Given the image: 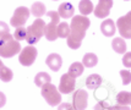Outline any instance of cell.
Listing matches in <instances>:
<instances>
[{
	"label": "cell",
	"instance_id": "obj_8",
	"mask_svg": "<svg viewBox=\"0 0 131 110\" xmlns=\"http://www.w3.org/2000/svg\"><path fill=\"white\" fill-rule=\"evenodd\" d=\"M87 98H88V93L86 92L85 89H77L74 93V97H72L74 109L85 110L87 108Z\"/></svg>",
	"mask_w": 131,
	"mask_h": 110
},
{
	"label": "cell",
	"instance_id": "obj_1",
	"mask_svg": "<svg viewBox=\"0 0 131 110\" xmlns=\"http://www.w3.org/2000/svg\"><path fill=\"white\" fill-rule=\"evenodd\" d=\"M90 25H91L90 18H87L83 15L72 16L71 26H70V34L68 35V45L71 49L80 48L82 39L86 35V31L88 29Z\"/></svg>",
	"mask_w": 131,
	"mask_h": 110
},
{
	"label": "cell",
	"instance_id": "obj_11",
	"mask_svg": "<svg viewBox=\"0 0 131 110\" xmlns=\"http://www.w3.org/2000/svg\"><path fill=\"white\" fill-rule=\"evenodd\" d=\"M46 64L50 67L53 71H59L60 67H61V65H63V59L61 56L59 55V54H55V53H53L50 55H48V58L46 59Z\"/></svg>",
	"mask_w": 131,
	"mask_h": 110
},
{
	"label": "cell",
	"instance_id": "obj_31",
	"mask_svg": "<svg viewBox=\"0 0 131 110\" xmlns=\"http://www.w3.org/2000/svg\"><path fill=\"white\" fill-rule=\"evenodd\" d=\"M58 109H74V106L72 105H70V104H60L59 105V108Z\"/></svg>",
	"mask_w": 131,
	"mask_h": 110
},
{
	"label": "cell",
	"instance_id": "obj_13",
	"mask_svg": "<svg viewBox=\"0 0 131 110\" xmlns=\"http://www.w3.org/2000/svg\"><path fill=\"white\" fill-rule=\"evenodd\" d=\"M58 14L63 18H71L75 14V9L70 3H63L58 9Z\"/></svg>",
	"mask_w": 131,
	"mask_h": 110
},
{
	"label": "cell",
	"instance_id": "obj_3",
	"mask_svg": "<svg viewBox=\"0 0 131 110\" xmlns=\"http://www.w3.org/2000/svg\"><path fill=\"white\" fill-rule=\"evenodd\" d=\"M44 28H46V22L44 20L38 18L28 28H27V35H26V41L29 45H33L37 42H39V39L44 34Z\"/></svg>",
	"mask_w": 131,
	"mask_h": 110
},
{
	"label": "cell",
	"instance_id": "obj_26",
	"mask_svg": "<svg viewBox=\"0 0 131 110\" xmlns=\"http://www.w3.org/2000/svg\"><path fill=\"white\" fill-rule=\"evenodd\" d=\"M120 76L123 78V83L124 84H129L131 82V72L129 70H121L120 71Z\"/></svg>",
	"mask_w": 131,
	"mask_h": 110
},
{
	"label": "cell",
	"instance_id": "obj_12",
	"mask_svg": "<svg viewBox=\"0 0 131 110\" xmlns=\"http://www.w3.org/2000/svg\"><path fill=\"white\" fill-rule=\"evenodd\" d=\"M59 25V21H50V23L46 25L44 28V35L49 42H54L58 38L57 34V26Z\"/></svg>",
	"mask_w": 131,
	"mask_h": 110
},
{
	"label": "cell",
	"instance_id": "obj_4",
	"mask_svg": "<svg viewBox=\"0 0 131 110\" xmlns=\"http://www.w3.org/2000/svg\"><path fill=\"white\" fill-rule=\"evenodd\" d=\"M42 97L46 99V102L50 106H57L61 102L60 92L57 89V87L53 83H46L42 86Z\"/></svg>",
	"mask_w": 131,
	"mask_h": 110
},
{
	"label": "cell",
	"instance_id": "obj_28",
	"mask_svg": "<svg viewBox=\"0 0 131 110\" xmlns=\"http://www.w3.org/2000/svg\"><path fill=\"white\" fill-rule=\"evenodd\" d=\"M123 64L125 67H131V53H126L124 59H123Z\"/></svg>",
	"mask_w": 131,
	"mask_h": 110
},
{
	"label": "cell",
	"instance_id": "obj_2",
	"mask_svg": "<svg viewBox=\"0 0 131 110\" xmlns=\"http://www.w3.org/2000/svg\"><path fill=\"white\" fill-rule=\"evenodd\" d=\"M20 52H21V44L14 38V35L7 33L0 37V56L1 58H12Z\"/></svg>",
	"mask_w": 131,
	"mask_h": 110
},
{
	"label": "cell",
	"instance_id": "obj_6",
	"mask_svg": "<svg viewBox=\"0 0 131 110\" xmlns=\"http://www.w3.org/2000/svg\"><path fill=\"white\" fill-rule=\"evenodd\" d=\"M116 27L119 29V33L123 38L130 39L131 38V12H127L125 16L121 17L116 21Z\"/></svg>",
	"mask_w": 131,
	"mask_h": 110
},
{
	"label": "cell",
	"instance_id": "obj_24",
	"mask_svg": "<svg viewBox=\"0 0 131 110\" xmlns=\"http://www.w3.org/2000/svg\"><path fill=\"white\" fill-rule=\"evenodd\" d=\"M116 102L119 105H129L131 103V94L129 92H120L116 95Z\"/></svg>",
	"mask_w": 131,
	"mask_h": 110
},
{
	"label": "cell",
	"instance_id": "obj_22",
	"mask_svg": "<svg viewBox=\"0 0 131 110\" xmlns=\"http://www.w3.org/2000/svg\"><path fill=\"white\" fill-rule=\"evenodd\" d=\"M50 81H51L50 76L48 75L47 72H39V74H37L36 77H34V83H36V86H38V87H42L43 84L49 83Z\"/></svg>",
	"mask_w": 131,
	"mask_h": 110
},
{
	"label": "cell",
	"instance_id": "obj_17",
	"mask_svg": "<svg viewBox=\"0 0 131 110\" xmlns=\"http://www.w3.org/2000/svg\"><path fill=\"white\" fill-rule=\"evenodd\" d=\"M83 70H85V66L83 64H81V63H74V64L70 65V67H69V75L72 76V77H79L83 74Z\"/></svg>",
	"mask_w": 131,
	"mask_h": 110
},
{
	"label": "cell",
	"instance_id": "obj_21",
	"mask_svg": "<svg viewBox=\"0 0 131 110\" xmlns=\"http://www.w3.org/2000/svg\"><path fill=\"white\" fill-rule=\"evenodd\" d=\"M82 63H83V66H86V67H94L98 64V58L93 53H87L83 56Z\"/></svg>",
	"mask_w": 131,
	"mask_h": 110
},
{
	"label": "cell",
	"instance_id": "obj_29",
	"mask_svg": "<svg viewBox=\"0 0 131 110\" xmlns=\"http://www.w3.org/2000/svg\"><path fill=\"white\" fill-rule=\"evenodd\" d=\"M94 109H112V106L108 105L105 102H102V103H99V104L96 105V108Z\"/></svg>",
	"mask_w": 131,
	"mask_h": 110
},
{
	"label": "cell",
	"instance_id": "obj_25",
	"mask_svg": "<svg viewBox=\"0 0 131 110\" xmlns=\"http://www.w3.org/2000/svg\"><path fill=\"white\" fill-rule=\"evenodd\" d=\"M26 35H27V28H25L23 26L16 27V31L14 33V38L16 41H23V39H26Z\"/></svg>",
	"mask_w": 131,
	"mask_h": 110
},
{
	"label": "cell",
	"instance_id": "obj_10",
	"mask_svg": "<svg viewBox=\"0 0 131 110\" xmlns=\"http://www.w3.org/2000/svg\"><path fill=\"white\" fill-rule=\"evenodd\" d=\"M75 84H76L75 77L70 76L69 74H64L60 77L59 91H60V93H63V94H69V93H71L75 89Z\"/></svg>",
	"mask_w": 131,
	"mask_h": 110
},
{
	"label": "cell",
	"instance_id": "obj_16",
	"mask_svg": "<svg viewBox=\"0 0 131 110\" xmlns=\"http://www.w3.org/2000/svg\"><path fill=\"white\" fill-rule=\"evenodd\" d=\"M12 77H14L12 71L9 67H6L0 60V80L3 82H10L12 80Z\"/></svg>",
	"mask_w": 131,
	"mask_h": 110
},
{
	"label": "cell",
	"instance_id": "obj_32",
	"mask_svg": "<svg viewBox=\"0 0 131 110\" xmlns=\"http://www.w3.org/2000/svg\"><path fill=\"white\" fill-rule=\"evenodd\" d=\"M125 1H129V0H125Z\"/></svg>",
	"mask_w": 131,
	"mask_h": 110
},
{
	"label": "cell",
	"instance_id": "obj_7",
	"mask_svg": "<svg viewBox=\"0 0 131 110\" xmlns=\"http://www.w3.org/2000/svg\"><path fill=\"white\" fill-rule=\"evenodd\" d=\"M28 17H29V10L26 6H20V7H17L15 10L11 20H10V23L14 27H21V26H23L26 23Z\"/></svg>",
	"mask_w": 131,
	"mask_h": 110
},
{
	"label": "cell",
	"instance_id": "obj_30",
	"mask_svg": "<svg viewBox=\"0 0 131 110\" xmlns=\"http://www.w3.org/2000/svg\"><path fill=\"white\" fill-rule=\"evenodd\" d=\"M6 103V95L3 92H0V108H3Z\"/></svg>",
	"mask_w": 131,
	"mask_h": 110
},
{
	"label": "cell",
	"instance_id": "obj_15",
	"mask_svg": "<svg viewBox=\"0 0 131 110\" xmlns=\"http://www.w3.org/2000/svg\"><path fill=\"white\" fill-rule=\"evenodd\" d=\"M101 84H102V77L97 74L90 75L86 80V86L90 89H97L101 87Z\"/></svg>",
	"mask_w": 131,
	"mask_h": 110
},
{
	"label": "cell",
	"instance_id": "obj_33",
	"mask_svg": "<svg viewBox=\"0 0 131 110\" xmlns=\"http://www.w3.org/2000/svg\"><path fill=\"white\" fill-rule=\"evenodd\" d=\"M55 1H57V0H55Z\"/></svg>",
	"mask_w": 131,
	"mask_h": 110
},
{
	"label": "cell",
	"instance_id": "obj_14",
	"mask_svg": "<svg viewBox=\"0 0 131 110\" xmlns=\"http://www.w3.org/2000/svg\"><path fill=\"white\" fill-rule=\"evenodd\" d=\"M101 31L105 37H112L115 34V23L113 20H104L101 25Z\"/></svg>",
	"mask_w": 131,
	"mask_h": 110
},
{
	"label": "cell",
	"instance_id": "obj_5",
	"mask_svg": "<svg viewBox=\"0 0 131 110\" xmlns=\"http://www.w3.org/2000/svg\"><path fill=\"white\" fill-rule=\"evenodd\" d=\"M37 55H38V52H37V49H36L33 45L25 46L22 50L20 52L18 61H20V64L23 65V66H31V65L36 61Z\"/></svg>",
	"mask_w": 131,
	"mask_h": 110
},
{
	"label": "cell",
	"instance_id": "obj_9",
	"mask_svg": "<svg viewBox=\"0 0 131 110\" xmlns=\"http://www.w3.org/2000/svg\"><path fill=\"white\" fill-rule=\"evenodd\" d=\"M113 6V0H99L96 9H93L94 16L98 18H105L110 14V9Z\"/></svg>",
	"mask_w": 131,
	"mask_h": 110
},
{
	"label": "cell",
	"instance_id": "obj_27",
	"mask_svg": "<svg viewBox=\"0 0 131 110\" xmlns=\"http://www.w3.org/2000/svg\"><path fill=\"white\" fill-rule=\"evenodd\" d=\"M7 33H10L9 32V26L5 22L0 21V37H3L4 34H7Z\"/></svg>",
	"mask_w": 131,
	"mask_h": 110
},
{
	"label": "cell",
	"instance_id": "obj_23",
	"mask_svg": "<svg viewBox=\"0 0 131 110\" xmlns=\"http://www.w3.org/2000/svg\"><path fill=\"white\" fill-rule=\"evenodd\" d=\"M57 34L60 38H68V35L70 34V26L66 22L59 23L57 26Z\"/></svg>",
	"mask_w": 131,
	"mask_h": 110
},
{
	"label": "cell",
	"instance_id": "obj_20",
	"mask_svg": "<svg viewBox=\"0 0 131 110\" xmlns=\"http://www.w3.org/2000/svg\"><path fill=\"white\" fill-rule=\"evenodd\" d=\"M31 12L36 17H42L44 14H46V6L43 3H40V1H36L32 4V7H31Z\"/></svg>",
	"mask_w": 131,
	"mask_h": 110
},
{
	"label": "cell",
	"instance_id": "obj_19",
	"mask_svg": "<svg viewBox=\"0 0 131 110\" xmlns=\"http://www.w3.org/2000/svg\"><path fill=\"white\" fill-rule=\"evenodd\" d=\"M79 10L80 12L86 16V15H90L93 11V4H92L91 0H81L80 4H79Z\"/></svg>",
	"mask_w": 131,
	"mask_h": 110
},
{
	"label": "cell",
	"instance_id": "obj_18",
	"mask_svg": "<svg viewBox=\"0 0 131 110\" xmlns=\"http://www.w3.org/2000/svg\"><path fill=\"white\" fill-rule=\"evenodd\" d=\"M112 46H113V49H114L118 54H124V53H126V43H125V41L121 39L120 37L113 39Z\"/></svg>",
	"mask_w": 131,
	"mask_h": 110
}]
</instances>
